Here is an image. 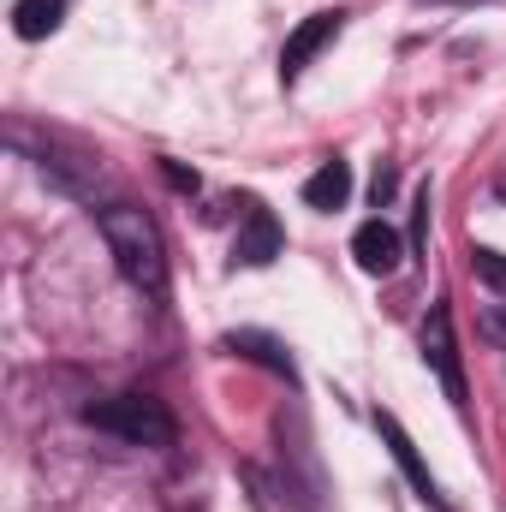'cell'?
Here are the masks:
<instances>
[{
	"mask_svg": "<svg viewBox=\"0 0 506 512\" xmlns=\"http://www.w3.org/2000/svg\"><path fill=\"white\" fill-rule=\"evenodd\" d=\"M161 173H167V185H173V191H197V173H185L179 161H161Z\"/></svg>",
	"mask_w": 506,
	"mask_h": 512,
	"instance_id": "obj_12",
	"label": "cell"
},
{
	"mask_svg": "<svg viewBox=\"0 0 506 512\" xmlns=\"http://www.w3.org/2000/svg\"><path fill=\"white\" fill-rule=\"evenodd\" d=\"M340 24H346V12H310L292 36H286V48H280V84H298L304 78V66L340 36Z\"/></svg>",
	"mask_w": 506,
	"mask_h": 512,
	"instance_id": "obj_5",
	"label": "cell"
},
{
	"mask_svg": "<svg viewBox=\"0 0 506 512\" xmlns=\"http://www.w3.org/2000/svg\"><path fill=\"white\" fill-rule=\"evenodd\" d=\"M483 334H489L495 346H506V304H501V310H489V316H483Z\"/></svg>",
	"mask_w": 506,
	"mask_h": 512,
	"instance_id": "obj_13",
	"label": "cell"
},
{
	"mask_svg": "<svg viewBox=\"0 0 506 512\" xmlns=\"http://www.w3.org/2000/svg\"><path fill=\"white\" fill-rule=\"evenodd\" d=\"M233 256H239L245 268H268V262L280 256V221H274L262 203H245V227H239Z\"/></svg>",
	"mask_w": 506,
	"mask_h": 512,
	"instance_id": "obj_7",
	"label": "cell"
},
{
	"mask_svg": "<svg viewBox=\"0 0 506 512\" xmlns=\"http://www.w3.org/2000/svg\"><path fill=\"white\" fill-rule=\"evenodd\" d=\"M376 429H381V441H387V453H393V465L405 471V483L417 489V501H423V507H435V512H453V507H447V495H441V483L429 477V465H423L417 441L405 435V423H399L393 411H376Z\"/></svg>",
	"mask_w": 506,
	"mask_h": 512,
	"instance_id": "obj_4",
	"label": "cell"
},
{
	"mask_svg": "<svg viewBox=\"0 0 506 512\" xmlns=\"http://www.w3.org/2000/svg\"><path fill=\"white\" fill-rule=\"evenodd\" d=\"M84 423L102 429V435H114V441H126V447H173V441H179L173 411H167L161 399H149V393L96 399V405H84Z\"/></svg>",
	"mask_w": 506,
	"mask_h": 512,
	"instance_id": "obj_2",
	"label": "cell"
},
{
	"mask_svg": "<svg viewBox=\"0 0 506 512\" xmlns=\"http://www.w3.org/2000/svg\"><path fill=\"white\" fill-rule=\"evenodd\" d=\"M102 239H108V256L120 262L131 286L143 298H167V245H161V227L149 209H131V203H108L96 215Z\"/></svg>",
	"mask_w": 506,
	"mask_h": 512,
	"instance_id": "obj_1",
	"label": "cell"
},
{
	"mask_svg": "<svg viewBox=\"0 0 506 512\" xmlns=\"http://www.w3.org/2000/svg\"><path fill=\"white\" fill-rule=\"evenodd\" d=\"M346 197H352V167L334 155V161H322L310 179H304V203L310 209H322V215H334V209H346Z\"/></svg>",
	"mask_w": 506,
	"mask_h": 512,
	"instance_id": "obj_9",
	"label": "cell"
},
{
	"mask_svg": "<svg viewBox=\"0 0 506 512\" xmlns=\"http://www.w3.org/2000/svg\"><path fill=\"white\" fill-rule=\"evenodd\" d=\"M423 358L441 376V393L465 411V370H459V340H453V310L447 304H435L429 322H423Z\"/></svg>",
	"mask_w": 506,
	"mask_h": 512,
	"instance_id": "obj_3",
	"label": "cell"
},
{
	"mask_svg": "<svg viewBox=\"0 0 506 512\" xmlns=\"http://www.w3.org/2000/svg\"><path fill=\"white\" fill-rule=\"evenodd\" d=\"M60 18H66V0H18V6H12V30H18L24 42L54 36V30H60Z\"/></svg>",
	"mask_w": 506,
	"mask_h": 512,
	"instance_id": "obj_10",
	"label": "cell"
},
{
	"mask_svg": "<svg viewBox=\"0 0 506 512\" xmlns=\"http://www.w3.org/2000/svg\"><path fill=\"white\" fill-rule=\"evenodd\" d=\"M352 256H358L364 274H393V268L405 262V245H399V233H393L387 221H364V227L352 233Z\"/></svg>",
	"mask_w": 506,
	"mask_h": 512,
	"instance_id": "obj_8",
	"label": "cell"
},
{
	"mask_svg": "<svg viewBox=\"0 0 506 512\" xmlns=\"http://www.w3.org/2000/svg\"><path fill=\"white\" fill-rule=\"evenodd\" d=\"M221 352H233V358H245V364H262V370H274V376L298 382L292 352H286L274 334H262V328H233V334H221Z\"/></svg>",
	"mask_w": 506,
	"mask_h": 512,
	"instance_id": "obj_6",
	"label": "cell"
},
{
	"mask_svg": "<svg viewBox=\"0 0 506 512\" xmlns=\"http://www.w3.org/2000/svg\"><path fill=\"white\" fill-rule=\"evenodd\" d=\"M495 197H501V203H506V179H501V185H495Z\"/></svg>",
	"mask_w": 506,
	"mask_h": 512,
	"instance_id": "obj_15",
	"label": "cell"
},
{
	"mask_svg": "<svg viewBox=\"0 0 506 512\" xmlns=\"http://www.w3.org/2000/svg\"><path fill=\"white\" fill-rule=\"evenodd\" d=\"M370 191H376V209H381V203H387V197H393V173H387V167H381V173H376V185H370Z\"/></svg>",
	"mask_w": 506,
	"mask_h": 512,
	"instance_id": "obj_14",
	"label": "cell"
},
{
	"mask_svg": "<svg viewBox=\"0 0 506 512\" xmlns=\"http://www.w3.org/2000/svg\"><path fill=\"white\" fill-rule=\"evenodd\" d=\"M471 268H477V280H489L495 292H506V256L501 251H477L471 256Z\"/></svg>",
	"mask_w": 506,
	"mask_h": 512,
	"instance_id": "obj_11",
	"label": "cell"
}]
</instances>
